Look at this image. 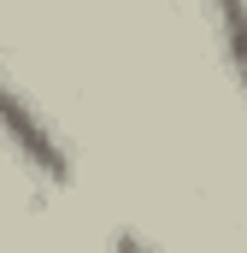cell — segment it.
<instances>
[{
    "mask_svg": "<svg viewBox=\"0 0 247 253\" xmlns=\"http://www.w3.org/2000/svg\"><path fill=\"white\" fill-rule=\"evenodd\" d=\"M0 141L24 159V171L30 177H41L47 189H65V177H71V153H65L59 129L41 118V106L0 71Z\"/></svg>",
    "mask_w": 247,
    "mask_h": 253,
    "instance_id": "6da1fadb",
    "label": "cell"
},
{
    "mask_svg": "<svg viewBox=\"0 0 247 253\" xmlns=\"http://www.w3.org/2000/svg\"><path fill=\"white\" fill-rule=\"evenodd\" d=\"M212 30H218V53H224L230 77H236V94L247 100V6H218Z\"/></svg>",
    "mask_w": 247,
    "mask_h": 253,
    "instance_id": "7a4b0ae2",
    "label": "cell"
},
{
    "mask_svg": "<svg viewBox=\"0 0 247 253\" xmlns=\"http://www.w3.org/2000/svg\"><path fill=\"white\" fill-rule=\"evenodd\" d=\"M112 253H153L141 242V230H112Z\"/></svg>",
    "mask_w": 247,
    "mask_h": 253,
    "instance_id": "3957f363",
    "label": "cell"
}]
</instances>
